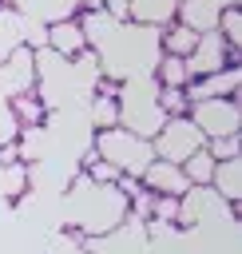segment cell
Returning a JSON list of instances; mask_svg holds the SVG:
<instances>
[{"mask_svg": "<svg viewBox=\"0 0 242 254\" xmlns=\"http://www.w3.org/2000/svg\"><path fill=\"white\" fill-rule=\"evenodd\" d=\"M91 151H95L103 163H111L123 179H139V175L151 167V159H155L151 139H143V135H135V131H127V127H103V131H95Z\"/></svg>", "mask_w": 242, "mask_h": 254, "instance_id": "cell-1", "label": "cell"}, {"mask_svg": "<svg viewBox=\"0 0 242 254\" xmlns=\"http://www.w3.org/2000/svg\"><path fill=\"white\" fill-rule=\"evenodd\" d=\"M206 147V139L198 135V127L186 119V115H171V119H163L159 123V131L151 135V151H155V159H163V163H186L194 151H202Z\"/></svg>", "mask_w": 242, "mask_h": 254, "instance_id": "cell-2", "label": "cell"}, {"mask_svg": "<svg viewBox=\"0 0 242 254\" xmlns=\"http://www.w3.org/2000/svg\"><path fill=\"white\" fill-rule=\"evenodd\" d=\"M186 119L198 127V135L206 143L222 139V135H234L238 131V99H194L186 107Z\"/></svg>", "mask_w": 242, "mask_h": 254, "instance_id": "cell-3", "label": "cell"}, {"mask_svg": "<svg viewBox=\"0 0 242 254\" xmlns=\"http://www.w3.org/2000/svg\"><path fill=\"white\" fill-rule=\"evenodd\" d=\"M182 64H186L190 79H202V75H214V71L238 64V48H230L218 32H198V44H194V52Z\"/></svg>", "mask_w": 242, "mask_h": 254, "instance_id": "cell-4", "label": "cell"}, {"mask_svg": "<svg viewBox=\"0 0 242 254\" xmlns=\"http://www.w3.org/2000/svg\"><path fill=\"white\" fill-rule=\"evenodd\" d=\"M139 187L151 190V194H171V198H182L190 190L182 167L179 163H163V159H151V167L139 175Z\"/></svg>", "mask_w": 242, "mask_h": 254, "instance_id": "cell-5", "label": "cell"}, {"mask_svg": "<svg viewBox=\"0 0 242 254\" xmlns=\"http://www.w3.org/2000/svg\"><path fill=\"white\" fill-rule=\"evenodd\" d=\"M44 48H48L52 56H60V60H75L79 52H87V40H83L79 24H75L71 16H63V20L44 24Z\"/></svg>", "mask_w": 242, "mask_h": 254, "instance_id": "cell-6", "label": "cell"}, {"mask_svg": "<svg viewBox=\"0 0 242 254\" xmlns=\"http://www.w3.org/2000/svg\"><path fill=\"white\" fill-rule=\"evenodd\" d=\"M238 64H230V67H222V71H214V75H202V79H190L186 83V99L194 103V99H234L238 95Z\"/></svg>", "mask_w": 242, "mask_h": 254, "instance_id": "cell-7", "label": "cell"}, {"mask_svg": "<svg viewBox=\"0 0 242 254\" xmlns=\"http://www.w3.org/2000/svg\"><path fill=\"white\" fill-rule=\"evenodd\" d=\"M28 20L12 8V4H0V64L16 52V48H28Z\"/></svg>", "mask_w": 242, "mask_h": 254, "instance_id": "cell-8", "label": "cell"}, {"mask_svg": "<svg viewBox=\"0 0 242 254\" xmlns=\"http://www.w3.org/2000/svg\"><path fill=\"white\" fill-rule=\"evenodd\" d=\"M175 20L190 32H214L218 24V4L214 0H179L175 4Z\"/></svg>", "mask_w": 242, "mask_h": 254, "instance_id": "cell-9", "label": "cell"}, {"mask_svg": "<svg viewBox=\"0 0 242 254\" xmlns=\"http://www.w3.org/2000/svg\"><path fill=\"white\" fill-rule=\"evenodd\" d=\"M210 190H214L218 198H226L230 210H234V206H238V194H242V159H222V163H214Z\"/></svg>", "mask_w": 242, "mask_h": 254, "instance_id": "cell-10", "label": "cell"}, {"mask_svg": "<svg viewBox=\"0 0 242 254\" xmlns=\"http://www.w3.org/2000/svg\"><path fill=\"white\" fill-rule=\"evenodd\" d=\"M175 4L179 0H127V16L139 28H167L175 20Z\"/></svg>", "mask_w": 242, "mask_h": 254, "instance_id": "cell-11", "label": "cell"}, {"mask_svg": "<svg viewBox=\"0 0 242 254\" xmlns=\"http://www.w3.org/2000/svg\"><path fill=\"white\" fill-rule=\"evenodd\" d=\"M194 44H198V32L182 28L179 20H171L167 28H159V52H163V56H179V60H186V56L194 52Z\"/></svg>", "mask_w": 242, "mask_h": 254, "instance_id": "cell-12", "label": "cell"}, {"mask_svg": "<svg viewBox=\"0 0 242 254\" xmlns=\"http://www.w3.org/2000/svg\"><path fill=\"white\" fill-rule=\"evenodd\" d=\"M151 71H155V87H186L190 83V71L179 56H159Z\"/></svg>", "mask_w": 242, "mask_h": 254, "instance_id": "cell-13", "label": "cell"}, {"mask_svg": "<svg viewBox=\"0 0 242 254\" xmlns=\"http://www.w3.org/2000/svg\"><path fill=\"white\" fill-rule=\"evenodd\" d=\"M182 175H186L190 187H210V175H214V159H210V151H206V147L194 151V155L182 163Z\"/></svg>", "mask_w": 242, "mask_h": 254, "instance_id": "cell-14", "label": "cell"}, {"mask_svg": "<svg viewBox=\"0 0 242 254\" xmlns=\"http://www.w3.org/2000/svg\"><path fill=\"white\" fill-rule=\"evenodd\" d=\"M214 32H218L230 48H238V40H242V12H238V4L218 8V24H214Z\"/></svg>", "mask_w": 242, "mask_h": 254, "instance_id": "cell-15", "label": "cell"}, {"mask_svg": "<svg viewBox=\"0 0 242 254\" xmlns=\"http://www.w3.org/2000/svg\"><path fill=\"white\" fill-rule=\"evenodd\" d=\"M155 103L159 111L171 119V115H186L190 99H186V87H155Z\"/></svg>", "mask_w": 242, "mask_h": 254, "instance_id": "cell-16", "label": "cell"}, {"mask_svg": "<svg viewBox=\"0 0 242 254\" xmlns=\"http://www.w3.org/2000/svg\"><path fill=\"white\" fill-rule=\"evenodd\" d=\"M206 151H210V159H214V163H222V159H242L238 131H234V135H222V139H210V143H206Z\"/></svg>", "mask_w": 242, "mask_h": 254, "instance_id": "cell-17", "label": "cell"}, {"mask_svg": "<svg viewBox=\"0 0 242 254\" xmlns=\"http://www.w3.org/2000/svg\"><path fill=\"white\" fill-rule=\"evenodd\" d=\"M52 254H87V246L79 234H63L60 242H52Z\"/></svg>", "mask_w": 242, "mask_h": 254, "instance_id": "cell-18", "label": "cell"}]
</instances>
